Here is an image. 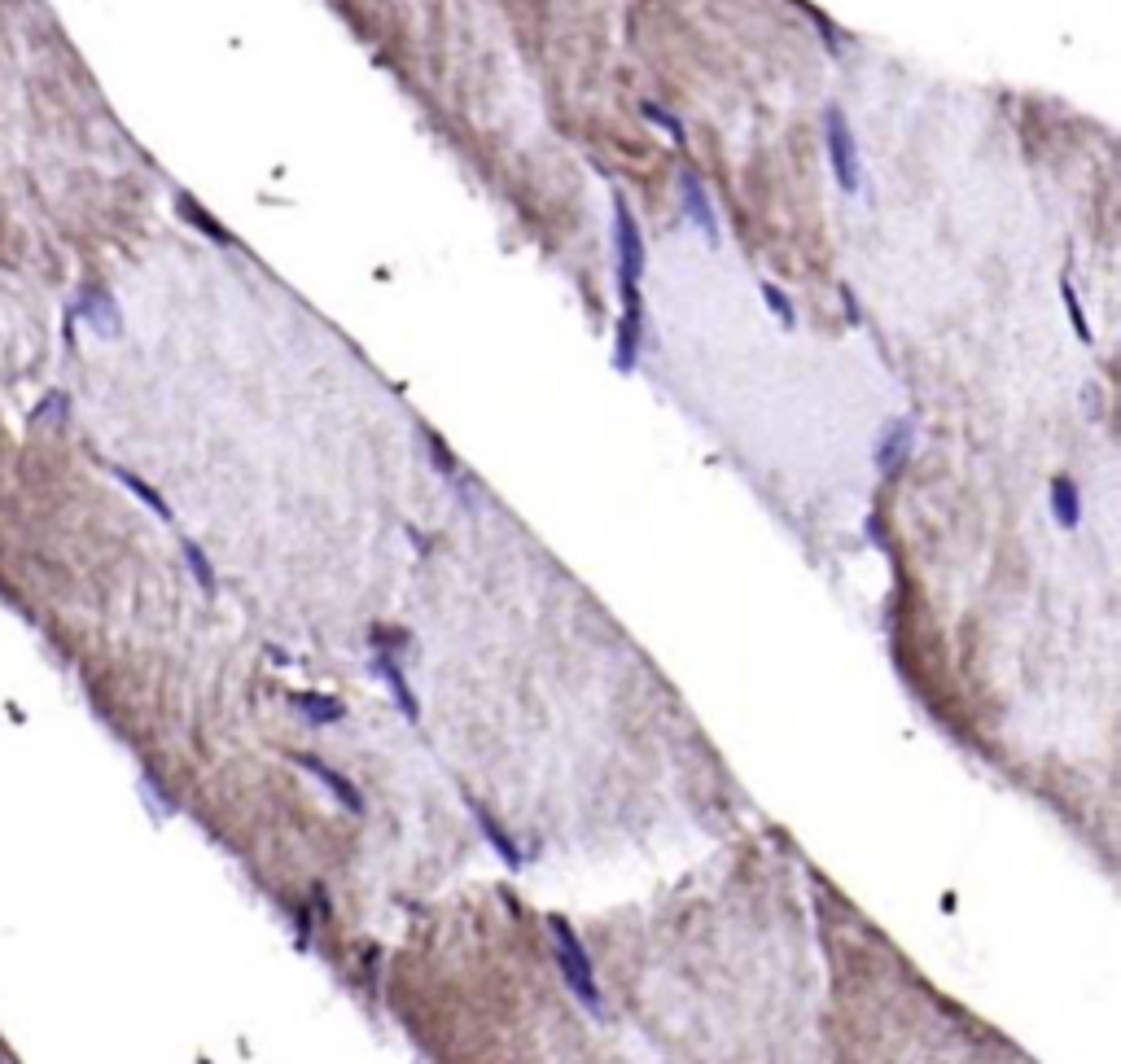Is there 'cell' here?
Masks as SVG:
<instances>
[{"label":"cell","mask_w":1121,"mask_h":1064,"mask_svg":"<svg viewBox=\"0 0 1121 1064\" xmlns=\"http://www.w3.org/2000/svg\"><path fill=\"white\" fill-rule=\"evenodd\" d=\"M618 224V259H622V299H627V316H622V333H618V368L636 364V347H640V272H644V241L631 211L618 202L614 211Z\"/></svg>","instance_id":"6da1fadb"},{"label":"cell","mask_w":1121,"mask_h":1064,"mask_svg":"<svg viewBox=\"0 0 1121 1064\" xmlns=\"http://www.w3.org/2000/svg\"><path fill=\"white\" fill-rule=\"evenodd\" d=\"M553 947H556V964H561V972H566L569 990L579 995V1003H583L587 1012H604L601 1003V990H596V977H591V960H587L583 942L574 937V929L569 924H561V920H553Z\"/></svg>","instance_id":"7a4b0ae2"},{"label":"cell","mask_w":1121,"mask_h":1064,"mask_svg":"<svg viewBox=\"0 0 1121 1064\" xmlns=\"http://www.w3.org/2000/svg\"><path fill=\"white\" fill-rule=\"evenodd\" d=\"M823 123H828V153H833V176H837V184L846 189V193H859V150H854L850 123H846V115H841L837 105H828Z\"/></svg>","instance_id":"3957f363"},{"label":"cell","mask_w":1121,"mask_h":1064,"mask_svg":"<svg viewBox=\"0 0 1121 1064\" xmlns=\"http://www.w3.org/2000/svg\"><path fill=\"white\" fill-rule=\"evenodd\" d=\"M299 763L307 766V771H311L316 780H324V784H329V793H334V798L342 801V806H351L355 815L364 811V798L355 793V784L347 780V776H337V771H334V766H329V763H320V758H311V753H299Z\"/></svg>","instance_id":"277c9868"},{"label":"cell","mask_w":1121,"mask_h":1064,"mask_svg":"<svg viewBox=\"0 0 1121 1064\" xmlns=\"http://www.w3.org/2000/svg\"><path fill=\"white\" fill-rule=\"evenodd\" d=\"M907 451H911V421H894L889 425V434L881 438V451H876V465L885 469V473H898L907 460Z\"/></svg>","instance_id":"5b68a950"},{"label":"cell","mask_w":1121,"mask_h":1064,"mask_svg":"<svg viewBox=\"0 0 1121 1064\" xmlns=\"http://www.w3.org/2000/svg\"><path fill=\"white\" fill-rule=\"evenodd\" d=\"M1052 508H1055V521L1065 526V531H1073L1078 526V508H1082V499H1078V486H1073V478H1052Z\"/></svg>","instance_id":"8992f818"},{"label":"cell","mask_w":1121,"mask_h":1064,"mask_svg":"<svg viewBox=\"0 0 1121 1064\" xmlns=\"http://www.w3.org/2000/svg\"><path fill=\"white\" fill-rule=\"evenodd\" d=\"M377 670H382V679L390 683V692H395V701H399V710L408 718H417V701H412V688H408V679H403V670H399V662L390 657V653H377Z\"/></svg>","instance_id":"52a82bcc"},{"label":"cell","mask_w":1121,"mask_h":1064,"mask_svg":"<svg viewBox=\"0 0 1121 1064\" xmlns=\"http://www.w3.org/2000/svg\"><path fill=\"white\" fill-rule=\"evenodd\" d=\"M473 811H478V828H482V837H486V841H491V846H495V850H500V859H504V863H508V867H521V850L513 846V837H508V832L500 828V819H495V815H486L482 806H473Z\"/></svg>","instance_id":"ba28073f"},{"label":"cell","mask_w":1121,"mask_h":1064,"mask_svg":"<svg viewBox=\"0 0 1121 1064\" xmlns=\"http://www.w3.org/2000/svg\"><path fill=\"white\" fill-rule=\"evenodd\" d=\"M684 193H688V215H692L705 228V233L714 237L719 228H714V215H710V206H705V193H701V184H697V176H684Z\"/></svg>","instance_id":"9c48e42d"},{"label":"cell","mask_w":1121,"mask_h":1064,"mask_svg":"<svg viewBox=\"0 0 1121 1064\" xmlns=\"http://www.w3.org/2000/svg\"><path fill=\"white\" fill-rule=\"evenodd\" d=\"M299 710L302 715H311V723H337L342 718V701H334V697H299Z\"/></svg>","instance_id":"30bf717a"},{"label":"cell","mask_w":1121,"mask_h":1064,"mask_svg":"<svg viewBox=\"0 0 1121 1064\" xmlns=\"http://www.w3.org/2000/svg\"><path fill=\"white\" fill-rule=\"evenodd\" d=\"M118 478H123V483L132 486L136 495L145 499V504H150V508H153V513H158V517H167V504H163V499L153 495V491H150V486H145V483H140V478H136V473H118Z\"/></svg>","instance_id":"8fae6325"},{"label":"cell","mask_w":1121,"mask_h":1064,"mask_svg":"<svg viewBox=\"0 0 1121 1064\" xmlns=\"http://www.w3.org/2000/svg\"><path fill=\"white\" fill-rule=\"evenodd\" d=\"M185 552H189V566H193V574H198L201 587H215V574H211V566H206V556H201V552L193 548V544H189Z\"/></svg>","instance_id":"7c38bea8"},{"label":"cell","mask_w":1121,"mask_h":1064,"mask_svg":"<svg viewBox=\"0 0 1121 1064\" xmlns=\"http://www.w3.org/2000/svg\"><path fill=\"white\" fill-rule=\"evenodd\" d=\"M767 302L775 307V312H780V320H785V324H793V307H788V299L780 294V289H775V285H767Z\"/></svg>","instance_id":"4fadbf2b"}]
</instances>
